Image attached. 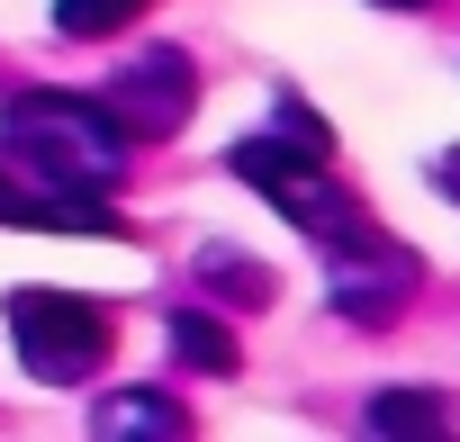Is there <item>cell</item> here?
<instances>
[{"mask_svg": "<svg viewBox=\"0 0 460 442\" xmlns=\"http://www.w3.org/2000/svg\"><path fill=\"white\" fill-rule=\"evenodd\" d=\"M0 136L28 163V181L46 199H109L136 136L109 118V100H82V91H19L0 109Z\"/></svg>", "mask_w": 460, "mask_h": 442, "instance_id": "6da1fadb", "label": "cell"}, {"mask_svg": "<svg viewBox=\"0 0 460 442\" xmlns=\"http://www.w3.org/2000/svg\"><path fill=\"white\" fill-rule=\"evenodd\" d=\"M199 280L226 289L235 307H271V271H262V262H235V244H208V253H199Z\"/></svg>", "mask_w": 460, "mask_h": 442, "instance_id": "9c48e42d", "label": "cell"}, {"mask_svg": "<svg viewBox=\"0 0 460 442\" xmlns=\"http://www.w3.org/2000/svg\"><path fill=\"white\" fill-rule=\"evenodd\" d=\"M154 10V0H55V28L64 37H118V28H136Z\"/></svg>", "mask_w": 460, "mask_h": 442, "instance_id": "30bf717a", "label": "cell"}, {"mask_svg": "<svg viewBox=\"0 0 460 442\" xmlns=\"http://www.w3.org/2000/svg\"><path fill=\"white\" fill-rule=\"evenodd\" d=\"M91 433H109V442L154 433V442H172V433H190V406L163 397V388H109V397L91 406Z\"/></svg>", "mask_w": 460, "mask_h": 442, "instance_id": "8992f818", "label": "cell"}, {"mask_svg": "<svg viewBox=\"0 0 460 442\" xmlns=\"http://www.w3.org/2000/svg\"><path fill=\"white\" fill-rule=\"evenodd\" d=\"M172 352H181L199 379H235V370H244V343L226 334L217 307H181V316H172Z\"/></svg>", "mask_w": 460, "mask_h": 442, "instance_id": "52a82bcc", "label": "cell"}, {"mask_svg": "<svg viewBox=\"0 0 460 442\" xmlns=\"http://www.w3.org/2000/svg\"><path fill=\"white\" fill-rule=\"evenodd\" d=\"M370 433H451V397L442 388H379Z\"/></svg>", "mask_w": 460, "mask_h": 442, "instance_id": "ba28073f", "label": "cell"}, {"mask_svg": "<svg viewBox=\"0 0 460 442\" xmlns=\"http://www.w3.org/2000/svg\"><path fill=\"white\" fill-rule=\"evenodd\" d=\"M19 190H28V181H10V163H0V226H10V208H19Z\"/></svg>", "mask_w": 460, "mask_h": 442, "instance_id": "8fae6325", "label": "cell"}, {"mask_svg": "<svg viewBox=\"0 0 460 442\" xmlns=\"http://www.w3.org/2000/svg\"><path fill=\"white\" fill-rule=\"evenodd\" d=\"M10 343H19V370L46 379V388H82L100 361H109V307L82 298V289H10Z\"/></svg>", "mask_w": 460, "mask_h": 442, "instance_id": "3957f363", "label": "cell"}, {"mask_svg": "<svg viewBox=\"0 0 460 442\" xmlns=\"http://www.w3.org/2000/svg\"><path fill=\"white\" fill-rule=\"evenodd\" d=\"M379 10H424V0H379Z\"/></svg>", "mask_w": 460, "mask_h": 442, "instance_id": "4fadbf2b", "label": "cell"}, {"mask_svg": "<svg viewBox=\"0 0 460 442\" xmlns=\"http://www.w3.org/2000/svg\"><path fill=\"white\" fill-rule=\"evenodd\" d=\"M433 181H442V190L460 199V154H442V163H433Z\"/></svg>", "mask_w": 460, "mask_h": 442, "instance_id": "7c38bea8", "label": "cell"}, {"mask_svg": "<svg viewBox=\"0 0 460 442\" xmlns=\"http://www.w3.org/2000/svg\"><path fill=\"white\" fill-rule=\"evenodd\" d=\"M415 253L406 244H388V235H361V244H334L325 253V307L343 316V325H361V334H379L406 298H415Z\"/></svg>", "mask_w": 460, "mask_h": 442, "instance_id": "5b68a950", "label": "cell"}, {"mask_svg": "<svg viewBox=\"0 0 460 442\" xmlns=\"http://www.w3.org/2000/svg\"><path fill=\"white\" fill-rule=\"evenodd\" d=\"M109 118L136 136V145H163V136H181L190 127V109H199V64L181 55V46H136V55H118V73H109Z\"/></svg>", "mask_w": 460, "mask_h": 442, "instance_id": "277c9868", "label": "cell"}, {"mask_svg": "<svg viewBox=\"0 0 460 442\" xmlns=\"http://www.w3.org/2000/svg\"><path fill=\"white\" fill-rule=\"evenodd\" d=\"M226 163H235V181H253V190H262V199L289 217L298 235H316L325 253H334V244H361V235H379L370 217L352 208V190L334 181V163H325L316 145H298V136H244Z\"/></svg>", "mask_w": 460, "mask_h": 442, "instance_id": "7a4b0ae2", "label": "cell"}]
</instances>
